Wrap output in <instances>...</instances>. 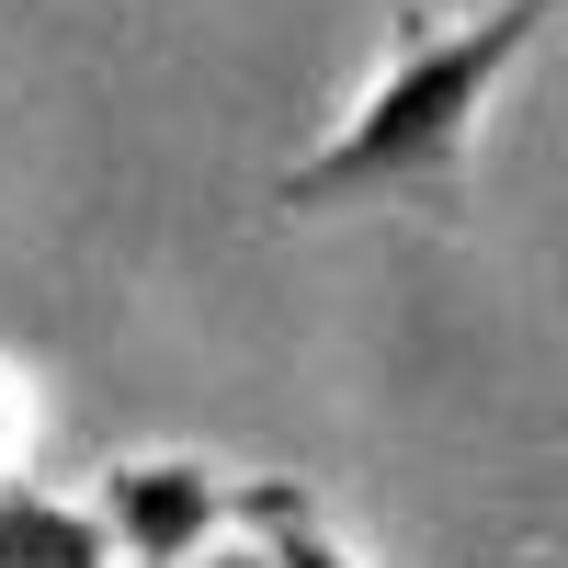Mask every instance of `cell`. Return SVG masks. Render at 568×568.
<instances>
[{"label": "cell", "mask_w": 568, "mask_h": 568, "mask_svg": "<svg viewBox=\"0 0 568 568\" xmlns=\"http://www.w3.org/2000/svg\"><path fill=\"white\" fill-rule=\"evenodd\" d=\"M546 12H557V0H500V12H478V23H420V12H398L387 80H375L364 103H353V125L329 136V149H307L273 194L296 205V216L353 205V194H455L466 136H478V103L500 91V69L546 34Z\"/></svg>", "instance_id": "6da1fadb"}, {"label": "cell", "mask_w": 568, "mask_h": 568, "mask_svg": "<svg viewBox=\"0 0 568 568\" xmlns=\"http://www.w3.org/2000/svg\"><path fill=\"white\" fill-rule=\"evenodd\" d=\"M0 568H114V535L80 500H45L34 478H0Z\"/></svg>", "instance_id": "3957f363"}, {"label": "cell", "mask_w": 568, "mask_h": 568, "mask_svg": "<svg viewBox=\"0 0 568 568\" xmlns=\"http://www.w3.org/2000/svg\"><path fill=\"white\" fill-rule=\"evenodd\" d=\"M240 524H251V546H262L273 568H353L342 546H329V524H318V500H307V489H284V478H251V500H240Z\"/></svg>", "instance_id": "277c9868"}, {"label": "cell", "mask_w": 568, "mask_h": 568, "mask_svg": "<svg viewBox=\"0 0 568 568\" xmlns=\"http://www.w3.org/2000/svg\"><path fill=\"white\" fill-rule=\"evenodd\" d=\"M194 568H273V557H262V546H205Z\"/></svg>", "instance_id": "5b68a950"}, {"label": "cell", "mask_w": 568, "mask_h": 568, "mask_svg": "<svg viewBox=\"0 0 568 568\" xmlns=\"http://www.w3.org/2000/svg\"><path fill=\"white\" fill-rule=\"evenodd\" d=\"M251 478H216L194 455H114L103 489H91V524H103L136 568H194L227 524H240Z\"/></svg>", "instance_id": "7a4b0ae2"}, {"label": "cell", "mask_w": 568, "mask_h": 568, "mask_svg": "<svg viewBox=\"0 0 568 568\" xmlns=\"http://www.w3.org/2000/svg\"><path fill=\"white\" fill-rule=\"evenodd\" d=\"M0 420H12V375H0Z\"/></svg>", "instance_id": "8992f818"}]
</instances>
